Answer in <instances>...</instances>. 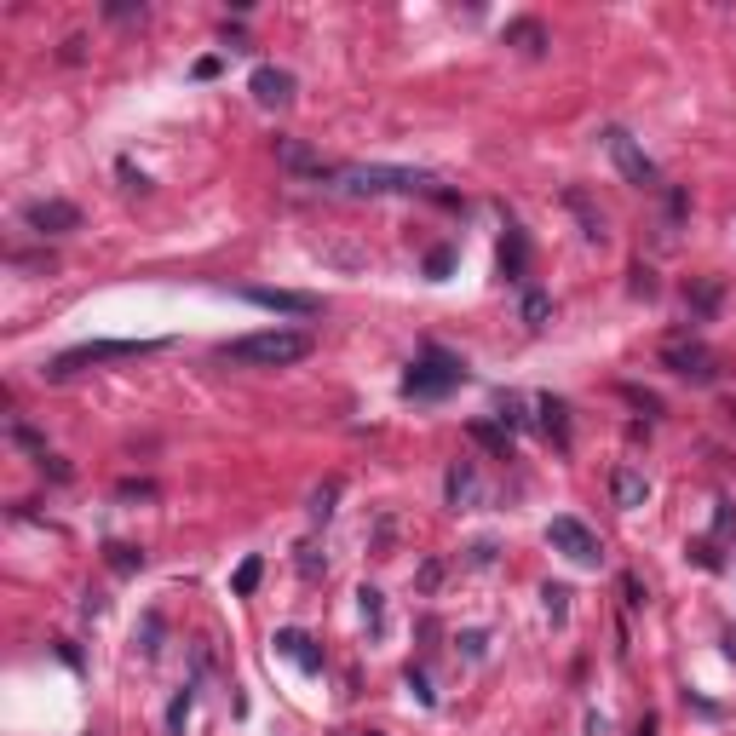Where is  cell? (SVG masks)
<instances>
[{
    "mask_svg": "<svg viewBox=\"0 0 736 736\" xmlns=\"http://www.w3.org/2000/svg\"><path fill=\"white\" fill-rule=\"evenodd\" d=\"M213 357H219V363H236V368H288V363H299V357H311V334H305V328H259V334L225 340Z\"/></svg>",
    "mask_w": 736,
    "mask_h": 736,
    "instance_id": "6da1fadb",
    "label": "cell"
},
{
    "mask_svg": "<svg viewBox=\"0 0 736 736\" xmlns=\"http://www.w3.org/2000/svg\"><path fill=\"white\" fill-rule=\"evenodd\" d=\"M334 196H414L432 190V173L420 167H386V161H357V167H328Z\"/></svg>",
    "mask_w": 736,
    "mask_h": 736,
    "instance_id": "7a4b0ae2",
    "label": "cell"
},
{
    "mask_svg": "<svg viewBox=\"0 0 736 736\" xmlns=\"http://www.w3.org/2000/svg\"><path fill=\"white\" fill-rule=\"evenodd\" d=\"M161 345H167V340H87V345L58 351L41 374H46V380H75V374L92 368V363H133V357H156Z\"/></svg>",
    "mask_w": 736,
    "mask_h": 736,
    "instance_id": "3957f363",
    "label": "cell"
},
{
    "mask_svg": "<svg viewBox=\"0 0 736 736\" xmlns=\"http://www.w3.org/2000/svg\"><path fill=\"white\" fill-rule=\"evenodd\" d=\"M466 380V363H460L455 351H443V345H426L414 368L403 374V397H443V391H455Z\"/></svg>",
    "mask_w": 736,
    "mask_h": 736,
    "instance_id": "277c9868",
    "label": "cell"
},
{
    "mask_svg": "<svg viewBox=\"0 0 736 736\" xmlns=\"http://www.w3.org/2000/svg\"><path fill=\"white\" fill-rule=\"evenodd\" d=\"M598 144H604V156L616 161V173L633 184V190H662V167L644 156L639 138L627 133V127H604V133H598Z\"/></svg>",
    "mask_w": 736,
    "mask_h": 736,
    "instance_id": "5b68a950",
    "label": "cell"
},
{
    "mask_svg": "<svg viewBox=\"0 0 736 736\" xmlns=\"http://www.w3.org/2000/svg\"><path fill=\"white\" fill-rule=\"evenodd\" d=\"M662 368L667 374H679V380H690V386H713V380H719V357H713L696 334H673V340H662Z\"/></svg>",
    "mask_w": 736,
    "mask_h": 736,
    "instance_id": "8992f818",
    "label": "cell"
},
{
    "mask_svg": "<svg viewBox=\"0 0 736 736\" xmlns=\"http://www.w3.org/2000/svg\"><path fill=\"white\" fill-rule=\"evenodd\" d=\"M547 547L552 552H564L570 564H598L604 558V547H598V535L581 518H552L547 524Z\"/></svg>",
    "mask_w": 736,
    "mask_h": 736,
    "instance_id": "52a82bcc",
    "label": "cell"
},
{
    "mask_svg": "<svg viewBox=\"0 0 736 736\" xmlns=\"http://www.w3.org/2000/svg\"><path fill=\"white\" fill-rule=\"evenodd\" d=\"M23 225L35 236H69V230H81V207L64 202V196H41V202L23 207Z\"/></svg>",
    "mask_w": 736,
    "mask_h": 736,
    "instance_id": "ba28073f",
    "label": "cell"
},
{
    "mask_svg": "<svg viewBox=\"0 0 736 736\" xmlns=\"http://www.w3.org/2000/svg\"><path fill=\"white\" fill-rule=\"evenodd\" d=\"M242 299L265 305V311H282V317H317V311H322V299H311V294H288V288H242Z\"/></svg>",
    "mask_w": 736,
    "mask_h": 736,
    "instance_id": "9c48e42d",
    "label": "cell"
},
{
    "mask_svg": "<svg viewBox=\"0 0 736 736\" xmlns=\"http://www.w3.org/2000/svg\"><path fill=\"white\" fill-rule=\"evenodd\" d=\"M248 87H253V98H259L265 110H282V104L294 98V75H288V69H276V64H259Z\"/></svg>",
    "mask_w": 736,
    "mask_h": 736,
    "instance_id": "30bf717a",
    "label": "cell"
},
{
    "mask_svg": "<svg viewBox=\"0 0 736 736\" xmlns=\"http://www.w3.org/2000/svg\"><path fill=\"white\" fill-rule=\"evenodd\" d=\"M443 495H449V506H478V495H483L478 466H472V460H455V466L443 472Z\"/></svg>",
    "mask_w": 736,
    "mask_h": 736,
    "instance_id": "8fae6325",
    "label": "cell"
},
{
    "mask_svg": "<svg viewBox=\"0 0 736 736\" xmlns=\"http://www.w3.org/2000/svg\"><path fill=\"white\" fill-rule=\"evenodd\" d=\"M564 207H570L575 219H581V236H587L593 248H604V242H610V230H604V213L593 207V196H587V190H564Z\"/></svg>",
    "mask_w": 736,
    "mask_h": 736,
    "instance_id": "7c38bea8",
    "label": "cell"
},
{
    "mask_svg": "<svg viewBox=\"0 0 736 736\" xmlns=\"http://www.w3.org/2000/svg\"><path fill=\"white\" fill-rule=\"evenodd\" d=\"M276 650H282L288 662H299L305 673H317L322 667V650L311 644V633H299V627H282V633H276Z\"/></svg>",
    "mask_w": 736,
    "mask_h": 736,
    "instance_id": "4fadbf2b",
    "label": "cell"
},
{
    "mask_svg": "<svg viewBox=\"0 0 736 736\" xmlns=\"http://www.w3.org/2000/svg\"><path fill=\"white\" fill-rule=\"evenodd\" d=\"M529 271V236L518 225H506V242H501V276L506 282H524Z\"/></svg>",
    "mask_w": 736,
    "mask_h": 736,
    "instance_id": "5bb4252c",
    "label": "cell"
},
{
    "mask_svg": "<svg viewBox=\"0 0 736 736\" xmlns=\"http://www.w3.org/2000/svg\"><path fill=\"white\" fill-rule=\"evenodd\" d=\"M535 414H541V432H547L558 449H570V409H564L558 397H535Z\"/></svg>",
    "mask_w": 736,
    "mask_h": 736,
    "instance_id": "9a60e30c",
    "label": "cell"
},
{
    "mask_svg": "<svg viewBox=\"0 0 736 736\" xmlns=\"http://www.w3.org/2000/svg\"><path fill=\"white\" fill-rule=\"evenodd\" d=\"M610 495H616V506H644V501H650V478H644V472H633V466H616Z\"/></svg>",
    "mask_w": 736,
    "mask_h": 736,
    "instance_id": "2e32d148",
    "label": "cell"
},
{
    "mask_svg": "<svg viewBox=\"0 0 736 736\" xmlns=\"http://www.w3.org/2000/svg\"><path fill=\"white\" fill-rule=\"evenodd\" d=\"M506 46H518V52H529V58H541L547 52V29L535 18H518V23H506Z\"/></svg>",
    "mask_w": 736,
    "mask_h": 736,
    "instance_id": "e0dca14e",
    "label": "cell"
},
{
    "mask_svg": "<svg viewBox=\"0 0 736 736\" xmlns=\"http://www.w3.org/2000/svg\"><path fill=\"white\" fill-rule=\"evenodd\" d=\"M276 156H282V167H294V173H311V179H328V167H322L305 144H294V138H276Z\"/></svg>",
    "mask_w": 736,
    "mask_h": 736,
    "instance_id": "ac0fdd59",
    "label": "cell"
},
{
    "mask_svg": "<svg viewBox=\"0 0 736 736\" xmlns=\"http://www.w3.org/2000/svg\"><path fill=\"white\" fill-rule=\"evenodd\" d=\"M6 437L18 443L23 455H35V466H46V460H52V449H46V437L35 432V426H23V420H6Z\"/></svg>",
    "mask_w": 736,
    "mask_h": 736,
    "instance_id": "d6986e66",
    "label": "cell"
},
{
    "mask_svg": "<svg viewBox=\"0 0 736 736\" xmlns=\"http://www.w3.org/2000/svg\"><path fill=\"white\" fill-rule=\"evenodd\" d=\"M466 432H472V443H483L489 455H501V460L512 455V432H506V426H489V420H472Z\"/></svg>",
    "mask_w": 736,
    "mask_h": 736,
    "instance_id": "ffe728a7",
    "label": "cell"
},
{
    "mask_svg": "<svg viewBox=\"0 0 736 736\" xmlns=\"http://www.w3.org/2000/svg\"><path fill=\"white\" fill-rule=\"evenodd\" d=\"M190 708H196V685H179L173 708H167V736H184V725H190Z\"/></svg>",
    "mask_w": 736,
    "mask_h": 736,
    "instance_id": "44dd1931",
    "label": "cell"
},
{
    "mask_svg": "<svg viewBox=\"0 0 736 736\" xmlns=\"http://www.w3.org/2000/svg\"><path fill=\"white\" fill-rule=\"evenodd\" d=\"M104 558H110V570H115V575H133V570H144V552H138V547H127V541H110V547H104Z\"/></svg>",
    "mask_w": 736,
    "mask_h": 736,
    "instance_id": "7402d4cb",
    "label": "cell"
},
{
    "mask_svg": "<svg viewBox=\"0 0 736 736\" xmlns=\"http://www.w3.org/2000/svg\"><path fill=\"white\" fill-rule=\"evenodd\" d=\"M259 575H265V558H242V564H236V581H230V593L248 598L253 587H259Z\"/></svg>",
    "mask_w": 736,
    "mask_h": 736,
    "instance_id": "603a6c76",
    "label": "cell"
},
{
    "mask_svg": "<svg viewBox=\"0 0 736 736\" xmlns=\"http://www.w3.org/2000/svg\"><path fill=\"white\" fill-rule=\"evenodd\" d=\"M547 317H552V299L529 288V294H524V322H529V328H547Z\"/></svg>",
    "mask_w": 736,
    "mask_h": 736,
    "instance_id": "cb8c5ba5",
    "label": "cell"
},
{
    "mask_svg": "<svg viewBox=\"0 0 736 736\" xmlns=\"http://www.w3.org/2000/svg\"><path fill=\"white\" fill-rule=\"evenodd\" d=\"M713 305H719V282H696V288H690V311H696V317H708Z\"/></svg>",
    "mask_w": 736,
    "mask_h": 736,
    "instance_id": "d4e9b609",
    "label": "cell"
},
{
    "mask_svg": "<svg viewBox=\"0 0 736 736\" xmlns=\"http://www.w3.org/2000/svg\"><path fill=\"white\" fill-rule=\"evenodd\" d=\"M104 18H110V23H144V6H138V0H110V6H104Z\"/></svg>",
    "mask_w": 736,
    "mask_h": 736,
    "instance_id": "484cf974",
    "label": "cell"
},
{
    "mask_svg": "<svg viewBox=\"0 0 736 736\" xmlns=\"http://www.w3.org/2000/svg\"><path fill=\"white\" fill-rule=\"evenodd\" d=\"M357 604H363V621H368V627H380V621H386V604H380V593H374V587H363V593H357Z\"/></svg>",
    "mask_w": 736,
    "mask_h": 736,
    "instance_id": "4316f807",
    "label": "cell"
},
{
    "mask_svg": "<svg viewBox=\"0 0 736 736\" xmlns=\"http://www.w3.org/2000/svg\"><path fill=\"white\" fill-rule=\"evenodd\" d=\"M334 495H340V483H322L317 495H311V518H317V524L328 518V512H334Z\"/></svg>",
    "mask_w": 736,
    "mask_h": 736,
    "instance_id": "83f0119b",
    "label": "cell"
},
{
    "mask_svg": "<svg viewBox=\"0 0 736 736\" xmlns=\"http://www.w3.org/2000/svg\"><path fill=\"white\" fill-rule=\"evenodd\" d=\"M495 541H472V547H466V564H472V570H489V564H495Z\"/></svg>",
    "mask_w": 736,
    "mask_h": 736,
    "instance_id": "f1b7e54d",
    "label": "cell"
},
{
    "mask_svg": "<svg viewBox=\"0 0 736 736\" xmlns=\"http://www.w3.org/2000/svg\"><path fill=\"white\" fill-rule=\"evenodd\" d=\"M541 598H547V616H552V621H564V616H570V587H547Z\"/></svg>",
    "mask_w": 736,
    "mask_h": 736,
    "instance_id": "f546056e",
    "label": "cell"
},
{
    "mask_svg": "<svg viewBox=\"0 0 736 736\" xmlns=\"http://www.w3.org/2000/svg\"><path fill=\"white\" fill-rule=\"evenodd\" d=\"M501 426H506V432H512V426H524V397H512V391L501 397Z\"/></svg>",
    "mask_w": 736,
    "mask_h": 736,
    "instance_id": "4dcf8cb0",
    "label": "cell"
},
{
    "mask_svg": "<svg viewBox=\"0 0 736 736\" xmlns=\"http://www.w3.org/2000/svg\"><path fill=\"white\" fill-rule=\"evenodd\" d=\"M322 570H328V564H322V558H317V547L305 541V547H299V575H305V581H317Z\"/></svg>",
    "mask_w": 736,
    "mask_h": 736,
    "instance_id": "1f68e13d",
    "label": "cell"
},
{
    "mask_svg": "<svg viewBox=\"0 0 736 736\" xmlns=\"http://www.w3.org/2000/svg\"><path fill=\"white\" fill-rule=\"evenodd\" d=\"M115 495H121V501H150V495H156V483H144V478H127L121 489H115Z\"/></svg>",
    "mask_w": 736,
    "mask_h": 736,
    "instance_id": "d6a6232c",
    "label": "cell"
},
{
    "mask_svg": "<svg viewBox=\"0 0 736 736\" xmlns=\"http://www.w3.org/2000/svg\"><path fill=\"white\" fill-rule=\"evenodd\" d=\"M449 265H455V253H449V248H437L432 259H426V276H449Z\"/></svg>",
    "mask_w": 736,
    "mask_h": 736,
    "instance_id": "836d02e7",
    "label": "cell"
},
{
    "mask_svg": "<svg viewBox=\"0 0 736 736\" xmlns=\"http://www.w3.org/2000/svg\"><path fill=\"white\" fill-rule=\"evenodd\" d=\"M161 616H144V656H156V650H161Z\"/></svg>",
    "mask_w": 736,
    "mask_h": 736,
    "instance_id": "e575fe53",
    "label": "cell"
},
{
    "mask_svg": "<svg viewBox=\"0 0 736 736\" xmlns=\"http://www.w3.org/2000/svg\"><path fill=\"white\" fill-rule=\"evenodd\" d=\"M633 294H644V299L656 294V276L644 271V265H633Z\"/></svg>",
    "mask_w": 736,
    "mask_h": 736,
    "instance_id": "d590c367",
    "label": "cell"
},
{
    "mask_svg": "<svg viewBox=\"0 0 736 736\" xmlns=\"http://www.w3.org/2000/svg\"><path fill=\"white\" fill-rule=\"evenodd\" d=\"M437 581H443V564H437V558L432 564H420V593H432Z\"/></svg>",
    "mask_w": 736,
    "mask_h": 736,
    "instance_id": "8d00e7d4",
    "label": "cell"
},
{
    "mask_svg": "<svg viewBox=\"0 0 736 736\" xmlns=\"http://www.w3.org/2000/svg\"><path fill=\"white\" fill-rule=\"evenodd\" d=\"M627 391V397H633V403H639L644 414H662V403H656V397H650V391H639V386H621Z\"/></svg>",
    "mask_w": 736,
    "mask_h": 736,
    "instance_id": "74e56055",
    "label": "cell"
},
{
    "mask_svg": "<svg viewBox=\"0 0 736 736\" xmlns=\"http://www.w3.org/2000/svg\"><path fill=\"white\" fill-rule=\"evenodd\" d=\"M621 593H627V604H633V610L644 604V587H639V575H621Z\"/></svg>",
    "mask_w": 736,
    "mask_h": 736,
    "instance_id": "f35d334b",
    "label": "cell"
},
{
    "mask_svg": "<svg viewBox=\"0 0 736 736\" xmlns=\"http://www.w3.org/2000/svg\"><path fill=\"white\" fill-rule=\"evenodd\" d=\"M409 690H414V702H426V708H432V702H437V696H432V685H426L420 673H409Z\"/></svg>",
    "mask_w": 736,
    "mask_h": 736,
    "instance_id": "ab89813d",
    "label": "cell"
},
{
    "mask_svg": "<svg viewBox=\"0 0 736 736\" xmlns=\"http://www.w3.org/2000/svg\"><path fill=\"white\" fill-rule=\"evenodd\" d=\"M121 179H127V190H150V179H144V173H133V161H121Z\"/></svg>",
    "mask_w": 736,
    "mask_h": 736,
    "instance_id": "60d3db41",
    "label": "cell"
},
{
    "mask_svg": "<svg viewBox=\"0 0 736 736\" xmlns=\"http://www.w3.org/2000/svg\"><path fill=\"white\" fill-rule=\"evenodd\" d=\"M633 736H656V719H644V725H639V731H633Z\"/></svg>",
    "mask_w": 736,
    "mask_h": 736,
    "instance_id": "b9f144b4",
    "label": "cell"
},
{
    "mask_svg": "<svg viewBox=\"0 0 736 736\" xmlns=\"http://www.w3.org/2000/svg\"><path fill=\"white\" fill-rule=\"evenodd\" d=\"M368 736H380V731H368Z\"/></svg>",
    "mask_w": 736,
    "mask_h": 736,
    "instance_id": "7bdbcfd3",
    "label": "cell"
}]
</instances>
